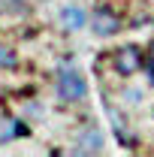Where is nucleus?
I'll list each match as a JSON object with an SVG mask.
<instances>
[{"instance_id": "7ed1b4c3", "label": "nucleus", "mask_w": 154, "mask_h": 157, "mask_svg": "<svg viewBox=\"0 0 154 157\" xmlns=\"http://www.w3.org/2000/svg\"><path fill=\"white\" fill-rule=\"evenodd\" d=\"M94 33L97 36H115L118 30H121V15H118L115 9H109V6H100L94 12Z\"/></svg>"}, {"instance_id": "20e7f679", "label": "nucleus", "mask_w": 154, "mask_h": 157, "mask_svg": "<svg viewBox=\"0 0 154 157\" xmlns=\"http://www.w3.org/2000/svg\"><path fill=\"white\" fill-rule=\"evenodd\" d=\"M85 21H88V15H85L82 6H64V9H60V24H64L67 30H79V27H85Z\"/></svg>"}, {"instance_id": "f257e3e1", "label": "nucleus", "mask_w": 154, "mask_h": 157, "mask_svg": "<svg viewBox=\"0 0 154 157\" xmlns=\"http://www.w3.org/2000/svg\"><path fill=\"white\" fill-rule=\"evenodd\" d=\"M55 88H58L60 103H79V100L88 97V82H85V76H82L79 70H70V67L58 70Z\"/></svg>"}, {"instance_id": "0eeeda50", "label": "nucleus", "mask_w": 154, "mask_h": 157, "mask_svg": "<svg viewBox=\"0 0 154 157\" xmlns=\"http://www.w3.org/2000/svg\"><path fill=\"white\" fill-rule=\"evenodd\" d=\"M15 67H18V55L0 42V70H15Z\"/></svg>"}, {"instance_id": "6e6552de", "label": "nucleus", "mask_w": 154, "mask_h": 157, "mask_svg": "<svg viewBox=\"0 0 154 157\" xmlns=\"http://www.w3.org/2000/svg\"><path fill=\"white\" fill-rule=\"evenodd\" d=\"M148 58H154V39H151V45H148Z\"/></svg>"}, {"instance_id": "423d86ee", "label": "nucleus", "mask_w": 154, "mask_h": 157, "mask_svg": "<svg viewBox=\"0 0 154 157\" xmlns=\"http://www.w3.org/2000/svg\"><path fill=\"white\" fill-rule=\"evenodd\" d=\"M24 133H27V127L18 124L15 118H9V121H6V130L0 133V145H3V142H9V139H15V136H24Z\"/></svg>"}, {"instance_id": "39448f33", "label": "nucleus", "mask_w": 154, "mask_h": 157, "mask_svg": "<svg viewBox=\"0 0 154 157\" xmlns=\"http://www.w3.org/2000/svg\"><path fill=\"white\" fill-rule=\"evenodd\" d=\"M100 148H103V136L97 133L94 127L85 130V133L79 136V148H76V151H82V154H97Z\"/></svg>"}, {"instance_id": "f03ea898", "label": "nucleus", "mask_w": 154, "mask_h": 157, "mask_svg": "<svg viewBox=\"0 0 154 157\" xmlns=\"http://www.w3.org/2000/svg\"><path fill=\"white\" fill-rule=\"evenodd\" d=\"M112 63H115V73H121V76H133V73L142 70L145 58H142L139 45H121V48L112 52Z\"/></svg>"}]
</instances>
